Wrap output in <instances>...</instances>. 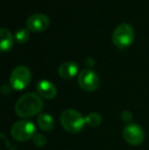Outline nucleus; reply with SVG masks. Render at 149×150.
Returning a JSON list of instances; mask_svg holds the SVG:
<instances>
[{"instance_id":"obj_1","label":"nucleus","mask_w":149,"mask_h":150,"mask_svg":"<svg viewBox=\"0 0 149 150\" xmlns=\"http://www.w3.org/2000/svg\"><path fill=\"white\" fill-rule=\"evenodd\" d=\"M44 103L39 94L29 92L22 95L16 103L14 110L22 119H28L36 115L43 109Z\"/></svg>"},{"instance_id":"obj_2","label":"nucleus","mask_w":149,"mask_h":150,"mask_svg":"<svg viewBox=\"0 0 149 150\" xmlns=\"http://www.w3.org/2000/svg\"><path fill=\"white\" fill-rule=\"evenodd\" d=\"M60 124L66 132L71 134H78L83 130L86 125L85 117L75 109H66L60 115Z\"/></svg>"},{"instance_id":"obj_3","label":"nucleus","mask_w":149,"mask_h":150,"mask_svg":"<svg viewBox=\"0 0 149 150\" xmlns=\"http://www.w3.org/2000/svg\"><path fill=\"white\" fill-rule=\"evenodd\" d=\"M134 37H135V31L133 27L129 24L123 23L119 25L112 32V43L117 48H127L133 43Z\"/></svg>"},{"instance_id":"obj_4","label":"nucleus","mask_w":149,"mask_h":150,"mask_svg":"<svg viewBox=\"0 0 149 150\" xmlns=\"http://www.w3.org/2000/svg\"><path fill=\"white\" fill-rule=\"evenodd\" d=\"M11 137L16 141L25 142L33 139L36 133V126L30 120H20L12 125L10 130Z\"/></svg>"},{"instance_id":"obj_5","label":"nucleus","mask_w":149,"mask_h":150,"mask_svg":"<svg viewBox=\"0 0 149 150\" xmlns=\"http://www.w3.org/2000/svg\"><path fill=\"white\" fill-rule=\"evenodd\" d=\"M32 80V73L25 65H18L10 74L9 85L12 89L22 91L29 86Z\"/></svg>"},{"instance_id":"obj_6","label":"nucleus","mask_w":149,"mask_h":150,"mask_svg":"<svg viewBox=\"0 0 149 150\" xmlns=\"http://www.w3.org/2000/svg\"><path fill=\"white\" fill-rule=\"evenodd\" d=\"M123 138L128 144L133 145V146H138V145L142 144L145 138V134L144 131L139 125L134 124V122H130V124L126 125L125 128L123 129Z\"/></svg>"},{"instance_id":"obj_7","label":"nucleus","mask_w":149,"mask_h":150,"mask_svg":"<svg viewBox=\"0 0 149 150\" xmlns=\"http://www.w3.org/2000/svg\"><path fill=\"white\" fill-rule=\"evenodd\" d=\"M99 77L91 69H83L78 76V84L86 92H93L99 87Z\"/></svg>"},{"instance_id":"obj_8","label":"nucleus","mask_w":149,"mask_h":150,"mask_svg":"<svg viewBox=\"0 0 149 150\" xmlns=\"http://www.w3.org/2000/svg\"><path fill=\"white\" fill-rule=\"evenodd\" d=\"M50 26V20L46 14L44 13H34L27 20V29L30 31L36 32H44Z\"/></svg>"},{"instance_id":"obj_9","label":"nucleus","mask_w":149,"mask_h":150,"mask_svg":"<svg viewBox=\"0 0 149 150\" xmlns=\"http://www.w3.org/2000/svg\"><path fill=\"white\" fill-rule=\"evenodd\" d=\"M37 92L44 99H53L57 94V89L52 82L48 80H41L37 84Z\"/></svg>"},{"instance_id":"obj_10","label":"nucleus","mask_w":149,"mask_h":150,"mask_svg":"<svg viewBox=\"0 0 149 150\" xmlns=\"http://www.w3.org/2000/svg\"><path fill=\"white\" fill-rule=\"evenodd\" d=\"M58 75L64 80H70L74 78L79 71V65L75 61H66L59 65L57 69Z\"/></svg>"},{"instance_id":"obj_11","label":"nucleus","mask_w":149,"mask_h":150,"mask_svg":"<svg viewBox=\"0 0 149 150\" xmlns=\"http://www.w3.org/2000/svg\"><path fill=\"white\" fill-rule=\"evenodd\" d=\"M0 50L2 52L9 51L13 46L14 42V37L12 36V34L10 33V31L6 28H1L0 29Z\"/></svg>"},{"instance_id":"obj_12","label":"nucleus","mask_w":149,"mask_h":150,"mask_svg":"<svg viewBox=\"0 0 149 150\" xmlns=\"http://www.w3.org/2000/svg\"><path fill=\"white\" fill-rule=\"evenodd\" d=\"M38 127L44 132H49L54 128V120L48 113H41L37 119Z\"/></svg>"},{"instance_id":"obj_13","label":"nucleus","mask_w":149,"mask_h":150,"mask_svg":"<svg viewBox=\"0 0 149 150\" xmlns=\"http://www.w3.org/2000/svg\"><path fill=\"white\" fill-rule=\"evenodd\" d=\"M86 120V125H88L89 127L92 128H96V127L100 126L102 122V117L99 113L97 112H91L85 117Z\"/></svg>"},{"instance_id":"obj_14","label":"nucleus","mask_w":149,"mask_h":150,"mask_svg":"<svg viewBox=\"0 0 149 150\" xmlns=\"http://www.w3.org/2000/svg\"><path fill=\"white\" fill-rule=\"evenodd\" d=\"M14 41H16L18 43L22 44L28 41V39L30 38V30L29 29L22 28L20 30H18L14 34Z\"/></svg>"},{"instance_id":"obj_15","label":"nucleus","mask_w":149,"mask_h":150,"mask_svg":"<svg viewBox=\"0 0 149 150\" xmlns=\"http://www.w3.org/2000/svg\"><path fill=\"white\" fill-rule=\"evenodd\" d=\"M46 141H47L46 137L44 136L43 134H39V133H37V134L34 136V138H33V142H34V144L38 147L45 146Z\"/></svg>"},{"instance_id":"obj_16","label":"nucleus","mask_w":149,"mask_h":150,"mask_svg":"<svg viewBox=\"0 0 149 150\" xmlns=\"http://www.w3.org/2000/svg\"><path fill=\"white\" fill-rule=\"evenodd\" d=\"M121 120H123L124 122L130 124V122H131V120H132V113L127 110L123 111V113H121Z\"/></svg>"},{"instance_id":"obj_17","label":"nucleus","mask_w":149,"mask_h":150,"mask_svg":"<svg viewBox=\"0 0 149 150\" xmlns=\"http://www.w3.org/2000/svg\"><path fill=\"white\" fill-rule=\"evenodd\" d=\"M85 64H86V67H87V69H91L94 65V59L93 58H87L85 61Z\"/></svg>"}]
</instances>
